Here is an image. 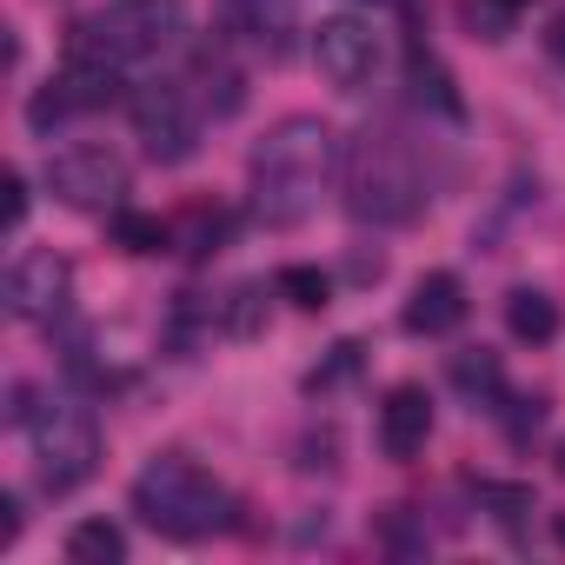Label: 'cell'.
I'll use <instances>...</instances> for the list:
<instances>
[{"instance_id": "obj_1", "label": "cell", "mask_w": 565, "mask_h": 565, "mask_svg": "<svg viewBox=\"0 0 565 565\" xmlns=\"http://www.w3.org/2000/svg\"><path fill=\"white\" fill-rule=\"evenodd\" d=\"M340 167V134L320 120V114H287L273 120L246 160V180H253V213L266 226H300L313 220L327 180Z\"/></svg>"}, {"instance_id": "obj_2", "label": "cell", "mask_w": 565, "mask_h": 565, "mask_svg": "<svg viewBox=\"0 0 565 565\" xmlns=\"http://www.w3.org/2000/svg\"><path fill=\"white\" fill-rule=\"evenodd\" d=\"M127 505L140 512V525H153L160 539H180V545L233 525V492L213 472H200L186 452H153L127 486Z\"/></svg>"}, {"instance_id": "obj_3", "label": "cell", "mask_w": 565, "mask_h": 565, "mask_svg": "<svg viewBox=\"0 0 565 565\" xmlns=\"http://www.w3.org/2000/svg\"><path fill=\"white\" fill-rule=\"evenodd\" d=\"M347 193H353V213L360 220H380V226H406L426 213V173L413 160V147L393 134V127H366L360 147L347 153Z\"/></svg>"}, {"instance_id": "obj_4", "label": "cell", "mask_w": 565, "mask_h": 565, "mask_svg": "<svg viewBox=\"0 0 565 565\" xmlns=\"http://www.w3.org/2000/svg\"><path fill=\"white\" fill-rule=\"evenodd\" d=\"M180 41H186V0H114V8L74 21L67 54H100L114 67H140Z\"/></svg>"}, {"instance_id": "obj_5", "label": "cell", "mask_w": 565, "mask_h": 565, "mask_svg": "<svg viewBox=\"0 0 565 565\" xmlns=\"http://www.w3.org/2000/svg\"><path fill=\"white\" fill-rule=\"evenodd\" d=\"M28 439H34V459H41V486L61 499L74 486H87L100 472V426L81 399H47L28 413Z\"/></svg>"}, {"instance_id": "obj_6", "label": "cell", "mask_w": 565, "mask_h": 565, "mask_svg": "<svg viewBox=\"0 0 565 565\" xmlns=\"http://www.w3.org/2000/svg\"><path fill=\"white\" fill-rule=\"evenodd\" d=\"M134 134H140V147H147V160H160V167L193 160V153H200V107H193V94L173 87V81L140 87V94H134Z\"/></svg>"}, {"instance_id": "obj_7", "label": "cell", "mask_w": 565, "mask_h": 565, "mask_svg": "<svg viewBox=\"0 0 565 565\" xmlns=\"http://www.w3.org/2000/svg\"><path fill=\"white\" fill-rule=\"evenodd\" d=\"M74 300V266L54 246H28L8 266V313L14 320H61Z\"/></svg>"}, {"instance_id": "obj_8", "label": "cell", "mask_w": 565, "mask_h": 565, "mask_svg": "<svg viewBox=\"0 0 565 565\" xmlns=\"http://www.w3.org/2000/svg\"><path fill=\"white\" fill-rule=\"evenodd\" d=\"M47 186H54L61 206H81V213L120 206V193H127V160L107 153V147H67V153L47 160Z\"/></svg>"}, {"instance_id": "obj_9", "label": "cell", "mask_w": 565, "mask_h": 565, "mask_svg": "<svg viewBox=\"0 0 565 565\" xmlns=\"http://www.w3.org/2000/svg\"><path fill=\"white\" fill-rule=\"evenodd\" d=\"M313 67L340 87V94H360L380 67V34L360 21V14H327L313 28Z\"/></svg>"}, {"instance_id": "obj_10", "label": "cell", "mask_w": 565, "mask_h": 565, "mask_svg": "<svg viewBox=\"0 0 565 565\" xmlns=\"http://www.w3.org/2000/svg\"><path fill=\"white\" fill-rule=\"evenodd\" d=\"M433 439V393L426 386H393L380 399V452L386 459H419Z\"/></svg>"}, {"instance_id": "obj_11", "label": "cell", "mask_w": 565, "mask_h": 565, "mask_svg": "<svg viewBox=\"0 0 565 565\" xmlns=\"http://www.w3.org/2000/svg\"><path fill=\"white\" fill-rule=\"evenodd\" d=\"M459 320H466V287H459V273H426L419 287H413V300H406V313H399V327H406L413 340H446Z\"/></svg>"}, {"instance_id": "obj_12", "label": "cell", "mask_w": 565, "mask_h": 565, "mask_svg": "<svg viewBox=\"0 0 565 565\" xmlns=\"http://www.w3.org/2000/svg\"><path fill=\"white\" fill-rule=\"evenodd\" d=\"M233 14L273 61L294 54V0H233Z\"/></svg>"}, {"instance_id": "obj_13", "label": "cell", "mask_w": 565, "mask_h": 565, "mask_svg": "<svg viewBox=\"0 0 565 565\" xmlns=\"http://www.w3.org/2000/svg\"><path fill=\"white\" fill-rule=\"evenodd\" d=\"M505 327H512V340L545 347V340H558V300L545 287H512L505 294Z\"/></svg>"}, {"instance_id": "obj_14", "label": "cell", "mask_w": 565, "mask_h": 565, "mask_svg": "<svg viewBox=\"0 0 565 565\" xmlns=\"http://www.w3.org/2000/svg\"><path fill=\"white\" fill-rule=\"evenodd\" d=\"M406 87H413V100H426V107H433V114H446V120H459V114H466V100H459L452 74H446L426 47H413V54H406Z\"/></svg>"}, {"instance_id": "obj_15", "label": "cell", "mask_w": 565, "mask_h": 565, "mask_svg": "<svg viewBox=\"0 0 565 565\" xmlns=\"http://www.w3.org/2000/svg\"><path fill=\"white\" fill-rule=\"evenodd\" d=\"M127 558V532L114 519H81L67 532V565H120Z\"/></svg>"}, {"instance_id": "obj_16", "label": "cell", "mask_w": 565, "mask_h": 565, "mask_svg": "<svg viewBox=\"0 0 565 565\" xmlns=\"http://www.w3.org/2000/svg\"><path fill=\"white\" fill-rule=\"evenodd\" d=\"M479 505L492 512V525L499 532H525V519L539 512V499H532V486H512V479H479Z\"/></svg>"}, {"instance_id": "obj_17", "label": "cell", "mask_w": 565, "mask_h": 565, "mask_svg": "<svg viewBox=\"0 0 565 565\" xmlns=\"http://www.w3.org/2000/svg\"><path fill=\"white\" fill-rule=\"evenodd\" d=\"M452 386H459L466 399H479V406H492V399L505 393V373H499V353H486V347H472V353H452Z\"/></svg>"}, {"instance_id": "obj_18", "label": "cell", "mask_w": 565, "mask_h": 565, "mask_svg": "<svg viewBox=\"0 0 565 565\" xmlns=\"http://www.w3.org/2000/svg\"><path fill=\"white\" fill-rule=\"evenodd\" d=\"M273 294L287 300V307H300V313H327L333 279H327L320 266H279V273H273Z\"/></svg>"}, {"instance_id": "obj_19", "label": "cell", "mask_w": 565, "mask_h": 565, "mask_svg": "<svg viewBox=\"0 0 565 565\" xmlns=\"http://www.w3.org/2000/svg\"><path fill=\"white\" fill-rule=\"evenodd\" d=\"M173 233H167V220L160 213H134V206H114V246L120 253H160Z\"/></svg>"}, {"instance_id": "obj_20", "label": "cell", "mask_w": 565, "mask_h": 565, "mask_svg": "<svg viewBox=\"0 0 565 565\" xmlns=\"http://www.w3.org/2000/svg\"><path fill=\"white\" fill-rule=\"evenodd\" d=\"M220 327H226L233 340H253V333L266 327V287H233V294L220 300Z\"/></svg>"}, {"instance_id": "obj_21", "label": "cell", "mask_w": 565, "mask_h": 565, "mask_svg": "<svg viewBox=\"0 0 565 565\" xmlns=\"http://www.w3.org/2000/svg\"><path fill=\"white\" fill-rule=\"evenodd\" d=\"M200 81H206V107H213V120H233L239 107H246V81L233 74V67H200Z\"/></svg>"}, {"instance_id": "obj_22", "label": "cell", "mask_w": 565, "mask_h": 565, "mask_svg": "<svg viewBox=\"0 0 565 565\" xmlns=\"http://www.w3.org/2000/svg\"><path fill=\"white\" fill-rule=\"evenodd\" d=\"M67 114H74V100H67V87H61V81H47V87L28 100V127H34V134H54Z\"/></svg>"}, {"instance_id": "obj_23", "label": "cell", "mask_w": 565, "mask_h": 565, "mask_svg": "<svg viewBox=\"0 0 565 565\" xmlns=\"http://www.w3.org/2000/svg\"><path fill=\"white\" fill-rule=\"evenodd\" d=\"M193 253L206 259V253H220V239H226V213H206V206H193Z\"/></svg>"}, {"instance_id": "obj_24", "label": "cell", "mask_w": 565, "mask_h": 565, "mask_svg": "<svg viewBox=\"0 0 565 565\" xmlns=\"http://www.w3.org/2000/svg\"><path fill=\"white\" fill-rule=\"evenodd\" d=\"M353 366H360V347L347 340V347H333V360H327L320 373H307V393H327V386H333V380H347Z\"/></svg>"}, {"instance_id": "obj_25", "label": "cell", "mask_w": 565, "mask_h": 565, "mask_svg": "<svg viewBox=\"0 0 565 565\" xmlns=\"http://www.w3.org/2000/svg\"><path fill=\"white\" fill-rule=\"evenodd\" d=\"M28 206H34L28 173H21V167H8V233H21V226H28Z\"/></svg>"}, {"instance_id": "obj_26", "label": "cell", "mask_w": 565, "mask_h": 565, "mask_svg": "<svg viewBox=\"0 0 565 565\" xmlns=\"http://www.w3.org/2000/svg\"><path fill=\"white\" fill-rule=\"evenodd\" d=\"M14 539H21V499L0 492V545H14Z\"/></svg>"}, {"instance_id": "obj_27", "label": "cell", "mask_w": 565, "mask_h": 565, "mask_svg": "<svg viewBox=\"0 0 565 565\" xmlns=\"http://www.w3.org/2000/svg\"><path fill=\"white\" fill-rule=\"evenodd\" d=\"M380 273H386V259H380V253H360V259H353V279H360V287H373Z\"/></svg>"}, {"instance_id": "obj_28", "label": "cell", "mask_w": 565, "mask_h": 565, "mask_svg": "<svg viewBox=\"0 0 565 565\" xmlns=\"http://www.w3.org/2000/svg\"><path fill=\"white\" fill-rule=\"evenodd\" d=\"M545 54H552V61H558V67H565V14H558V21H552V28H545Z\"/></svg>"}, {"instance_id": "obj_29", "label": "cell", "mask_w": 565, "mask_h": 565, "mask_svg": "<svg viewBox=\"0 0 565 565\" xmlns=\"http://www.w3.org/2000/svg\"><path fill=\"white\" fill-rule=\"evenodd\" d=\"M552 466H558V479H565V433H558V446H552Z\"/></svg>"}, {"instance_id": "obj_30", "label": "cell", "mask_w": 565, "mask_h": 565, "mask_svg": "<svg viewBox=\"0 0 565 565\" xmlns=\"http://www.w3.org/2000/svg\"><path fill=\"white\" fill-rule=\"evenodd\" d=\"M552 539H558V545H565V512H558V519H552Z\"/></svg>"}, {"instance_id": "obj_31", "label": "cell", "mask_w": 565, "mask_h": 565, "mask_svg": "<svg viewBox=\"0 0 565 565\" xmlns=\"http://www.w3.org/2000/svg\"><path fill=\"white\" fill-rule=\"evenodd\" d=\"M505 8H525V0H505Z\"/></svg>"}]
</instances>
